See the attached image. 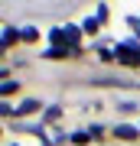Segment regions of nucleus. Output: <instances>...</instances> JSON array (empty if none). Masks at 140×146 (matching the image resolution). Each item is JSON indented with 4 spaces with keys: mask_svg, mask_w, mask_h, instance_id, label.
Listing matches in <instances>:
<instances>
[{
    "mask_svg": "<svg viewBox=\"0 0 140 146\" xmlns=\"http://www.w3.org/2000/svg\"><path fill=\"white\" fill-rule=\"evenodd\" d=\"M16 88H20V84H16V81H10V78H3V84H0V94H3V98H7V94H13Z\"/></svg>",
    "mask_w": 140,
    "mask_h": 146,
    "instance_id": "9",
    "label": "nucleus"
},
{
    "mask_svg": "<svg viewBox=\"0 0 140 146\" xmlns=\"http://www.w3.org/2000/svg\"><path fill=\"white\" fill-rule=\"evenodd\" d=\"M78 26H59V29H52V46H65V49H72V52L78 55L82 49H78Z\"/></svg>",
    "mask_w": 140,
    "mask_h": 146,
    "instance_id": "1",
    "label": "nucleus"
},
{
    "mask_svg": "<svg viewBox=\"0 0 140 146\" xmlns=\"http://www.w3.org/2000/svg\"><path fill=\"white\" fill-rule=\"evenodd\" d=\"M36 36H39V33L33 29V26H26V29H23V39H26V42H36Z\"/></svg>",
    "mask_w": 140,
    "mask_h": 146,
    "instance_id": "10",
    "label": "nucleus"
},
{
    "mask_svg": "<svg viewBox=\"0 0 140 146\" xmlns=\"http://www.w3.org/2000/svg\"><path fill=\"white\" fill-rule=\"evenodd\" d=\"M88 140H91V133H88V130H78V133H72V143H75V146H85Z\"/></svg>",
    "mask_w": 140,
    "mask_h": 146,
    "instance_id": "7",
    "label": "nucleus"
},
{
    "mask_svg": "<svg viewBox=\"0 0 140 146\" xmlns=\"http://www.w3.org/2000/svg\"><path fill=\"white\" fill-rule=\"evenodd\" d=\"M98 23H101L98 16H94V20H91V16H88V20L82 23V33H98Z\"/></svg>",
    "mask_w": 140,
    "mask_h": 146,
    "instance_id": "8",
    "label": "nucleus"
},
{
    "mask_svg": "<svg viewBox=\"0 0 140 146\" xmlns=\"http://www.w3.org/2000/svg\"><path fill=\"white\" fill-rule=\"evenodd\" d=\"M75 52L72 49H65V46H52V49H46V58H72Z\"/></svg>",
    "mask_w": 140,
    "mask_h": 146,
    "instance_id": "4",
    "label": "nucleus"
},
{
    "mask_svg": "<svg viewBox=\"0 0 140 146\" xmlns=\"http://www.w3.org/2000/svg\"><path fill=\"white\" fill-rule=\"evenodd\" d=\"M0 114H3V117H10V114H13V117H16V107H10V104L3 101V104H0Z\"/></svg>",
    "mask_w": 140,
    "mask_h": 146,
    "instance_id": "11",
    "label": "nucleus"
},
{
    "mask_svg": "<svg viewBox=\"0 0 140 146\" xmlns=\"http://www.w3.org/2000/svg\"><path fill=\"white\" fill-rule=\"evenodd\" d=\"M121 110H124V114H130V110H137V104H134V101H124V104H117Z\"/></svg>",
    "mask_w": 140,
    "mask_h": 146,
    "instance_id": "12",
    "label": "nucleus"
},
{
    "mask_svg": "<svg viewBox=\"0 0 140 146\" xmlns=\"http://www.w3.org/2000/svg\"><path fill=\"white\" fill-rule=\"evenodd\" d=\"M36 110H39V101H23L16 107V114H36Z\"/></svg>",
    "mask_w": 140,
    "mask_h": 146,
    "instance_id": "6",
    "label": "nucleus"
},
{
    "mask_svg": "<svg viewBox=\"0 0 140 146\" xmlns=\"http://www.w3.org/2000/svg\"><path fill=\"white\" fill-rule=\"evenodd\" d=\"M114 58L121 65H127V68H140V46L137 42H117Z\"/></svg>",
    "mask_w": 140,
    "mask_h": 146,
    "instance_id": "2",
    "label": "nucleus"
},
{
    "mask_svg": "<svg viewBox=\"0 0 140 146\" xmlns=\"http://www.w3.org/2000/svg\"><path fill=\"white\" fill-rule=\"evenodd\" d=\"M16 39H23V33H16L13 26H3V49H10Z\"/></svg>",
    "mask_w": 140,
    "mask_h": 146,
    "instance_id": "5",
    "label": "nucleus"
},
{
    "mask_svg": "<svg viewBox=\"0 0 140 146\" xmlns=\"http://www.w3.org/2000/svg\"><path fill=\"white\" fill-rule=\"evenodd\" d=\"M114 136H117V140H137V127H130V123H117V127H114Z\"/></svg>",
    "mask_w": 140,
    "mask_h": 146,
    "instance_id": "3",
    "label": "nucleus"
}]
</instances>
